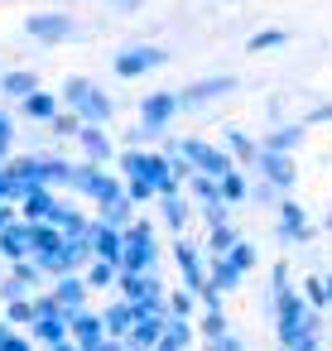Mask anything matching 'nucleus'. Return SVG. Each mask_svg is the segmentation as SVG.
I'll return each mask as SVG.
<instances>
[{"label": "nucleus", "mask_w": 332, "mask_h": 351, "mask_svg": "<svg viewBox=\"0 0 332 351\" xmlns=\"http://www.w3.org/2000/svg\"><path fill=\"white\" fill-rule=\"evenodd\" d=\"M322 284H327V303H332V269H327V274H322Z\"/></svg>", "instance_id": "3c124183"}, {"label": "nucleus", "mask_w": 332, "mask_h": 351, "mask_svg": "<svg viewBox=\"0 0 332 351\" xmlns=\"http://www.w3.org/2000/svg\"><path fill=\"white\" fill-rule=\"evenodd\" d=\"M164 327H169V317H159V313H140V317H135V332L126 337V346H130V351H159Z\"/></svg>", "instance_id": "412c9836"}, {"label": "nucleus", "mask_w": 332, "mask_h": 351, "mask_svg": "<svg viewBox=\"0 0 332 351\" xmlns=\"http://www.w3.org/2000/svg\"><path fill=\"white\" fill-rule=\"evenodd\" d=\"M10 178H15L20 197H25V193H34V188H49V154H15Z\"/></svg>", "instance_id": "2eb2a0df"}, {"label": "nucleus", "mask_w": 332, "mask_h": 351, "mask_svg": "<svg viewBox=\"0 0 332 351\" xmlns=\"http://www.w3.org/2000/svg\"><path fill=\"white\" fill-rule=\"evenodd\" d=\"M102 317H106V332L116 337V341H126L130 332H135V303H126L121 293H111V298H102Z\"/></svg>", "instance_id": "f3484780"}, {"label": "nucleus", "mask_w": 332, "mask_h": 351, "mask_svg": "<svg viewBox=\"0 0 332 351\" xmlns=\"http://www.w3.org/2000/svg\"><path fill=\"white\" fill-rule=\"evenodd\" d=\"M303 140H308V125L303 121H279V125H270L260 135V149H270V154H298Z\"/></svg>", "instance_id": "4468645a"}, {"label": "nucleus", "mask_w": 332, "mask_h": 351, "mask_svg": "<svg viewBox=\"0 0 332 351\" xmlns=\"http://www.w3.org/2000/svg\"><path fill=\"white\" fill-rule=\"evenodd\" d=\"M236 245H241V231L226 221V226H212V231H207V241H202V255H207V260H226Z\"/></svg>", "instance_id": "c85d7f7f"}, {"label": "nucleus", "mask_w": 332, "mask_h": 351, "mask_svg": "<svg viewBox=\"0 0 332 351\" xmlns=\"http://www.w3.org/2000/svg\"><path fill=\"white\" fill-rule=\"evenodd\" d=\"M78 149H82V164H102V169H111L121 159V149L111 145V130L106 125H87L78 135Z\"/></svg>", "instance_id": "f8f14e48"}, {"label": "nucleus", "mask_w": 332, "mask_h": 351, "mask_svg": "<svg viewBox=\"0 0 332 351\" xmlns=\"http://www.w3.org/2000/svg\"><path fill=\"white\" fill-rule=\"evenodd\" d=\"M0 207H20V188H15L10 169H0Z\"/></svg>", "instance_id": "79ce46f5"}, {"label": "nucleus", "mask_w": 332, "mask_h": 351, "mask_svg": "<svg viewBox=\"0 0 332 351\" xmlns=\"http://www.w3.org/2000/svg\"><path fill=\"white\" fill-rule=\"evenodd\" d=\"M73 193L87 197L92 207H106V202H121V197H126V178H121L116 169H102V164H82V159H78Z\"/></svg>", "instance_id": "20e7f679"}, {"label": "nucleus", "mask_w": 332, "mask_h": 351, "mask_svg": "<svg viewBox=\"0 0 332 351\" xmlns=\"http://www.w3.org/2000/svg\"><path fill=\"white\" fill-rule=\"evenodd\" d=\"M255 178H265V183H274L284 197H294V188H298V164H294V154H270V149H260Z\"/></svg>", "instance_id": "9b49d317"}, {"label": "nucleus", "mask_w": 332, "mask_h": 351, "mask_svg": "<svg viewBox=\"0 0 332 351\" xmlns=\"http://www.w3.org/2000/svg\"><path fill=\"white\" fill-rule=\"evenodd\" d=\"M174 92H178V106H183V111H202V106L231 97V92H236V77H231V73H207V77H193V82H183V87H174Z\"/></svg>", "instance_id": "423d86ee"}, {"label": "nucleus", "mask_w": 332, "mask_h": 351, "mask_svg": "<svg viewBox=\"0 0 332 351\" xmlns=\"http://www.w3.org/2000/svg\"><path fill=\"white\" fill-rule=\"evenodd\" d=\"M82 279H87V289H92V293H106V298H111V293H116V284H121V265H111V260H92Z\"/></svg>", "instance_id": "c756f323"}, {"label": "nucleus", "mask_w": 332, "mask_h": 351, "mask_svg": "<svg viewBox=\"0 0 332 351\" xmlns=\"http://www.w3.org/2000/svg\"><path fill=\"white\" fill-rule=\"evenodd\" d=\"M250 183H255V178H250L246 169L226 173V178H222V202H226V207H236V202H250Z\"/></svg>", "instance_id": "72a5a7b5"}, {"label": "nucleus", "mask_w": 332, "mask_h": 351, "mask_svg": "<svg viewBox=\"0 0 332 351\" xmlns=\"http://www.w3.org/2000/svg\"><path fill=\"white\" fill-rule=\"evenodd\" d=\"M207 284H212L217 293H236V289L246 284V274H241L231 260H207Z\"/></svg>", "instance_id": "7c9ffc66"}, {"label": "nucleus", "mask_w": 332, "mask_h": 351, "mask_svg": "<svg viewBox=\"0 0 332 351\" xmlns=\"http://www.w3.org/2000/svg\"><path fill=\"white\" fill-rule=\"evenodd\" d=\"M183 193L193 197V207H198V212H207V207H217V202H222V178H207V173H193Z\"/></svg>", "instance_id": "cd10ccee"}, {"label": "nucleus", "mask_w": 332, "mask_h": 351, "mask_svg": "<svg viewBox=\"0 0 332 351\" xmlns=\"http://www.w3.org/2000/svg\"><path fill=\"white\" fill-rule=\"evenodd\" d=\"M5 274H10L15 284H25L29 293H44V289H49V274L39 269V260H20V265H5Z\"/></svg>", "instance_id": "2f4dec72"}, {"label": "nucleus", "mask_w": 332, "mask_h": 351, "mask_svg": "<svg viewBox=\"0 0 332 351\" xmlns=\"http://www.w3.org/2000/svg\"><path fill=\"white\" fill-rule=\"evenodd\" d=\"M298 293L318 308V313H327L332 303H327V284H322V274H308V279H298Z\"/></svg>", "instance_id": "4c0bfd02"}, {"label": "nucleus", "mask_w": 332, "mask_h": 351, "mask_svg": "<svg viewBox=\"0 0 332 351\" xmlns=\"http://www.w3.org/2000/svg\"><path fill=\"white\" fill-rule=\"evenodd\" d=\"M97 221H102V226H111V231H130V226L140 221V207H135L130 197H121V202L97 207Z\"/></svg>", "instance_id": "bb28decb"}, {"label": "nucleus", "mask_w": 332, "mask_h": 351, "mask_svg": "<svg viewBox=\"0 0 332 351\" xmlns=\"http://www.w3.org/2000/svg\"><path fill=\"white\" fill-rule=\"evenodd\" d=\"M92 351H130V346H126V341H116V337H106V341H102V346H92Z\"/></svg>", "instance_id": "09e8293b"}, {"label": "nucleus", "mask_w": 332, "mask_h": 351, "mask_svg": "<svg viewBox=\"0 0 332 351\" xmlns=\"http://www.w3.org/2000/svg\"><path fill=\"white\" fill-rule=\"evenodd\" d=\"M222 145H226V154L236 159V169H255V164H260V135H250V130H241V125H226V130H222Z\"/></svg>", "instance_id": "dca6fc26"}, {"label": "nucleus", "mask_w": 332, "mask_h": 351, "mask_svg": "<svg viewBox=\"0 0 332 351\" xmlns=\"http://www.w3.org/2000/svg\"><path fill=\"white\" fill-rule=\"evenodd\" d=\"M87 241H92V255H97V260L121 265V255H126V231H111V226H102V221H97Z\"/></svg>", "instance_id": "a878e982"}, {"label": "nucleus", "mask_w": 332, "mask_h": 351, "mask_svg": "<svg viewBox=\"0 0 332 351\" xmlns=\"http://www.w3.org/2000/svg\"><path fill=\"white\" fill-rule=\"evenodd\" d=\"M25 34H29L34 44H68V39L78 34V25H73V15H63V10H34V15H25Z\"/></svg>", "instance_id": "6e6552de"}, {"label": "nucleus", "mask_w": 332, "mask_h": 351, "mask_svg": "<svg viewBox=\"0 0 332 351\" xmlns=\"http://www.w3.org/2000/svg\"><path fill=\"white\" fill-rule=\"evenodd\" d=\"M0 284H5V269H0Z\"/></svg>", "instance_id": "5fc2aeb1"}, {"label": "nucleus", "mask_w": 332, "mask_h": 351, "mask_svg": "<svg viewBox=\"0 0 332 351\" xmlns=\"http://www.w3.org/2000/svg\"><path fill=\"white\" fill-rule=\"evenodd\" d=\"M169 255H174V269H178V279H183V289H193V293H198V289L207 284V255H202V245H193V241L174 236Z\"/></svg>", "instance_id": "9d476101"}, {"label": "nucleus", "mask_w": 332, "mask_h": 351, "mask_svg": "<svg viewBox=\"0 0 332 351\" xmlns=\"http://www.w3.org/2000/svg\"><path fill=\"white\" fill-rule=\"evenodd\" d=\"M34 92H44V82H39V73H34V68H10V73H0V97L29 101Z\"/></svg>", "instance_id": "393cba45"}, {"label": "nucleus", "mask_w": 332, "mask_h": 351, "mask_svg": "<svg viewBox=\"0 0 332 351\" xmlns=\"http://www.w3.org/2000/svg\"><path fill=\"white\" fill-rule=\"evenodd\" d=\"M0 317H5L10 327H20V332H29V327L39 322V308H34V298H20V303H5V308H0Z\"/></svg>", "instance_id": "f704fd0d"}, {"label": "nucleus", "mask_w": 332, "mask_h": 351, "mask_svg": "<svg viewBox=\"0 0 332 351\" xmlns=\"http://www.w3.org/2000/svg\"><path fill=\"white\" fill-rule=\"evenodd\" d=\"M183 116V106H178V92H150V97H140V125L150 130V135H164L174 121Z\"/></svg>", "instance_id": "1a4fd4ad"}, {"label": "nucleus", "mask_w": 332, "mask_h": 351, "mask_svg": "<svg viewBox=\"0 0 332 351\" xmlns=\"http://www.w3.org/2000/svg\"><path fill=\"white\" fill-rule=\"evenodd\" d=\"M198 217H202V221H207V231H212V226H226V221H231V207H226V202H217V207H207V212H198Z\"/></svg>", "instance_id": "37998d69"}, {"label": "nucleus", "mask_w": 332, "mask_h": 351, "mask_svg": "<svg viewBox=\"0 0 332 351\" xmlns=\"http://www.w3.org/2000/svg\"><path fill=\"white\" fill-rule=\"evenodd\" d=\"M322 226H327V231H332V207H327V212H322Z\"/></svg>", "instance_id": "864d4df0"}, {"label": "nucleus", "mask_w": 332, "mask_h": 351, "mask_svg": "<svg viewBox=\"0 0 332 351\" xmlns=\"http://www.w3.org/2000/svg\"><path fill=\"white\" fill-rule=\"evenodd\" d=\"M274 236L279 245H308L313 241V221H308V207L298 197H284L279 212H274Z\"/></svg>", "instance_id": "0eeeda50"}, {"label": "nucleus", "mask_w": 332, "mask_h": 351, "mask_svg": "<svg viewBox=\"0 0 332 351\" xmlns=\"http://www.w3.org/2000/svg\"><path fill=\"white\" fill-rule=\"evenodd\" d=\"M54 351H82V346H78V341H63V346H54Z\"/></svg>", "instance_id": "603ef678"}, {"label": "nucleus", "mask_w": 332, "mask_h": 351, "mask_svg": "<svg viewBox=\"0 0 332 351\" xmlns=\"http://www.w3.org/2000/svg\"><path fill=\"white\" fill-rule=\"evenodd\" d=\"M58 202H63V193H54V188H34V193L20 197V221L39 226V221H49V217L58 212Z\"/></svg>", "instance_id": "6ab92c4d"}, {"label": "nucleus", "mask_w": 332, "mask_h": 351, "mask_svg": "<svg viewBox=\"0 0 332 351\" xmlns=\"http://www.w3.org/2000/svg\"><path fill=\"white\" fill-rule=\"evenodd\" d=\"M202 346H207V351H246V341H241L236 332H226L222 341H202Z\"/></svg>", "instance_id": "49530a36"}, {"label": "nucleus", "mask_w": 332, "mask_h": 351, "mask_svg": "<svg viewBox=\"0 0 332 351\" xmlns=\"http://www.w3.org/2000/svg\"><path fill=\"white\" fill-rule=\"evenodd\" d=\"M226 332H231L226 308H222V313H202V317H198V337H202V341H222Z\"/></svg>", "instance_id": "e433bc0d"}, {"label": "nucleus", "mask_w": 332, "mask_h": 351, "mask_svg": "<svg viewBox=\"0 0 332 351\" xmlns=\"http://www.w3.org/2000/svg\"><path fill=\"white\" fill-rule=\"evenodd\" d=\"M58 97H63V111L82 116V125H111V116H116V101H111V92H106L102 82L82 77V73L63 77Z\"/></svg>", "instance_id": "f03ea898"}, {"label": "nucleus", "mask_w": 332, "mask_h": 351, "mask_svg": "<svg viewBox=\"0 0 332 351\" xmlns=\"http://www.w3.org/2000/svg\"><path fill=\"white\" fill-rule=\"evenodd\" d=\"M111 332H106V317H102V308H87V313H78L73 317V341L82 346V351H92V346H102Z\"/></svg>", "instance_id": "4be33fe9"}, {"label": "nucleus", "mask_w": 332, "mask_h": 351, "mask_svg": "<svg viewBox=\"0 0 332 351\" xmlns=\"http://www.w3.org/2000/svg\"><path fill=\"white\" fill-rule=\"evenodd\" d=\"M49 293H54V303H58L68 317H78V313H87V308H97V303H92V289H87V279H82V274H68V279L49 284Z\"/></svg>", "instance_id": "ddd939ff"}, {"label": "nucleus", "mask_w": 332, "mask_h": 351, "mask_svg": "<svg viewBox=\"0 0 332 351\" xmlns=\"http://www.w3.org/2000/svg\"><path fill=\"white\" fill-rule=\"evenodd\" d=\"M15 164V145H0V169H10Z\"/></svg>", "instance_id": "8fccbe9b"}, {"label": "nucleus", "mask_w": 332, "mask_h": 351, "mask_svg": "<svg viewBox=\"0 0 332 351\" xmlns=\"http://www.w3.org/2000/svg\"><path fill=\"white\" fill-rule=\"evenodd\" d=\"M0 260H5V265L34 260V245H29V221H15V226L0 231Z\"/></svg>", "instance_id": "5701e85b"}, {"label": "nucleus", "mask_w": 332, "mask_h": 351, "mask_svg": "<svg viewBox=\"0 0 332 351\" xmlns=\"http://www.w3.org/2000/svg\"><path fill=\"white\" fill-rule=\"evenodd\" d=\"M303 125H308V130H313V125H332V101H318V106L303 116Z\"/></svg>", "instance_id": "c03bdc74"}, {"label": "nucleus", "mask_w": 332, "mask_h": 351, "mask_svg": "<svg viewBox=\"0 0 332 351\" xmlns=\"http://www.w3.org/2000/svg\"><path fill=\"white\" fill-rule=\"evenodd\" d=\"M289 44V29H255L250 39H246V53L255 58V53H274V49H284Z\"/></svg>", "instance_id": "c9c22d12"}, {"label": "nucleus", "mask_w": 332, "mask_h": 351, "mask_svg": "<svg viewBox=\"0 0 332 351\" xmlns=\"http://www.w3.org/2000/svg\"><path fill=\"white\" fill-rule=\"evenodd\" d=\"M15 221H20V207H0V231L15 226Z\"/></svg>", "instance_id": "de8ad7c7"}, {"label": "nucleus", "mask_w": 332, "mask_h": 351, "mask_svg": "<svg viewBox=\"0 0 332 351\" xmlns=\"http://www.w3.org/2000/svg\"><path fill=\"white\" fill-rule=\"evenodd\" d=\"M20 116H25V121H39V125H54V121L63 116V97L44 87V92H34L29 101H20Z\"/></svg>", "instance_id": "b1692460"}, {"label": "nucleus", "mask_w": 332, "mask_h": 351, "mask_svg": "<svg viewBox=\"0 0 332 351\" xmlns=\"http://www.w3.org/2000/svg\"><path fill=\"white\" fill-rule=\"evenodd\" d=\"M226 260H231V265H236V269H241V274H250V269H255V265H260V250H255V245H250V241H246V236H241V245H236V250H231V255H226Z\"/></svg>", "instance_id": "a19ab883"}, {"label": "nucleus", "mask_w": 332, "mask_h": 351, "mask_svg": "<svg viewBox=\"0 0 332 351\" xmlns=\"http://www.w3.org/2000/svg\"><path fill=\"white\" fill-rule=\"evenodd\" d=\"M29 337H34V346H39V351H54V346H63V341H73V317H68V313H54V317H39V322L29 327Z\"/></svg>", "instance_id": "a211bd4d"}, {"label": "nucleus", "mask_w": 332, "mask_h": 351, "mask_svg": "<svg viewBox=\"0 0 332 351\" xmlns=\"http://www.w3.org/2000/svg\"><path fill=\"white\" fill-rule=\"evenodd\" d=\"M164 63H169V49H164V44H126V49L111 58V73L126 77V82H135V77H145V73H154V68H164Z\"/></svg>", "instance_id": "39448f33"}, {"label": "nucleus", "mask_w": 332, "mask_h": 351, "mask_svg": "<svg viewBox=\"0 0 332 351\" xmlns=\"http://www.w3.org/2000/svg\"><path fill=\"white\" fill-rule=\"evenodd\" d=\"M87 125H82V116H73V111H63L54 125H49V135H58V140H78Z\"/></svg>", "instance_id": "ea45409f"}, {"label": "nucleus", "mask_w": 332, "mask_h": 351, "mask_svg": "<svg viewBox=\"0 0 332 351\" xmlns=\"http://www.w3.org/2000/svg\"><path fill=\"white\" fill-rule=\"evenodd\" d=\"M164 154H178V159H188L198 173H207V178H226V173H236V159L226 154V145L222 140H202V135H178L174 145H164Z\"/></svg>", "instance_id": "7ed1b4c3"}, {"label": "nucleus", "mask_w": 332, "mask_h": 351, "mask_svg": "<svg viewBox=\"0 0 332 351\" xmlns=\"http://www.w3.org/2000/svg\"><path fill=\"white\" fill-rule=\"evenodd\" d=\"M250 202H255V207H274V212H279V202H284V193H279L274 183H265V178H255V183H250Z\"/></svg>", "instance_id": "58836bf2"}, {"label": "nucleus", "mask_w": 332, "mask_h": 351, "mask_svg": "<svg viewBox=\"0 0 332 351\" xmlns=\"http://www.w3.org/2000/svg\"><path fill=\"white\" fill-rule=\"evenodd\" d=\"M154 207H159V226H169L174 236H183V226H188V221L198 217V207H193V197H188V193H174V197H159Z\"/></svg>", "instance_id": "aec40b11"}, {"label": "nucleus", "mask_w": 332, "mask_h": 351, "mask_svg": "<svg viewBox=\"0 0 332 351\" xmlns=\"http://www.w3.org/2000/svg\"><path fill=\"white\" fill-rule=\"evenodd\" d=\"M0 145H15V111L0 106Z\"/></svg>", "instance_id": "a18cd8bd"}, {"label": "nucleus", "mask_w": 332, "mask_h": 351, "mask_svg": "<svg viewBox=\"0 0 332 351\" xmlns=\"http://www.w3.org/2000/svg\"><path fill=\"white\" fill-rule=\"evenodd\" d=\"M169 317H183V322H198L202 317V303H198V293L193 289H169Z\"/></svg>", "instance_id": "473e14b6"}, {"label": "nucleus", "mask_w": 332, "mask_h": 351, "mask_svg": "<svg viewBox=\"0 0 332 351\" xmlns=\"http://www.w3.org/2000/svg\"><path fill=\"white\" fill-rule=\"evenodd\" d=\"M270 313H274V337H279V351H289L294 341L303 337H322V313L289 284V289H270Z\"/></svg>", "instance_id": "f257e3e1"}]
</instances>
